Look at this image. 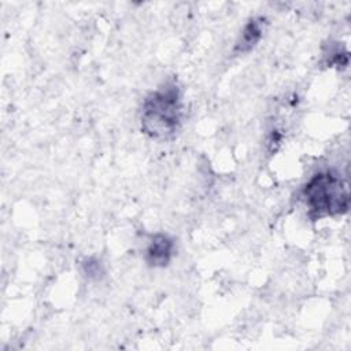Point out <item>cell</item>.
Masks as SVG:
<instances>
[{"mask_svg": "<svg viewBox=\"0 0 351 351\" xmlns=\"http://www.w3.org/2000/svg\"><path fill=\"white\" fill-rule=\"evenodd\" d=\"M182 123V99L174 80L165 81L147 95L141 106L140 126L144 134L155 140L176 136Z\"/></svg>", "mask_w": 351, "mask_h": 351, "instance_id": "obj_1", "label": "cell"}, {"mask_svg": "<svg viewBox=\"0 0 351 351\" xmlns=\"http://www.w3.org/2000/svg\"><path fill=\"white\" fill-rule=\"evenodd\" d=\"M82 267H84V273L90 278H93V277L99 278L103 274L101 263L97 259H93V258L85 259V262L82 263Z\"/></svg>", "mask_w": 351, "mask_h": 351, "instance_id": "obj_5", "label": "cell"}, {"mask_svg": "<svg viewBox=\"0 0 351 351\" xmlns=\"http://www.w3.org/2000/svg\"><path fill=\"white\" fill-rule=\"evenodd\" d=\"M302 200L311 219L341 215L348 211V185L337 171L322 170L303 185Z\"/></svg>", "mask_w": 351, "mask_h": 351, "instance_id": "obj_2", "label": "cell"}, {"mask_svg": "<svg viewBox=\"0 0 351 351\" xmlns=\"http://www.w3.org/2000/svg\"><path fill=\"white\" fill-rule=\"evenodd\" d=\"M176 243L166 233H155L151 236L145 251L144 261L151 267H165L170 263L174 255Z\"/></svg>", "mask_w": 351, "mask_h": 351, "instance_id": "obj_3", "label": "cell"}, {"mask_svg": "<svg viewBox=\"0 0 351 351\" xmlns=\"http://www.w3.org/2000/svg\"><path fill=\"white\" fill-rule=\"evenodd\" d=\"M263 30H265V18L263 16L251 18L241 29V33L234 43L233 53L243 55L252 51L261 41L263 36Z\"/></svg>", "mask_w": 351, "mask_h": 351, "instance_id": "obj_4", "label": "cell"}]
</instances>
